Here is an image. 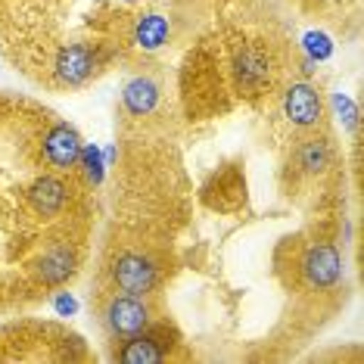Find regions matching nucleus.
<instances>
[{
    "label": "nucleus",
    "instance_id": "obj_2",
    "mask_svg": "<svg viewBox=\"0 0 364 364\" xmlns=\"http://www.w3.org/2000/svg\"><path fill=\"white\" fill-rule=\"evenodd\" d=\"M112 280H115V287L125 289L131 296H146L156 287V268L140 252H125L112 264Z\"/></svg>",
    "mask_w": 364,
    "mask_h": 364
},
{
    "label": "nucleus",
    "instance_id": "obj_3",
    "mask_svg": "<svg viewBox=\"0 0 364 364\" xmlns=\"http://www.w3.org/2000/svg\"><path fill=\"white\" fill-rule=\"evenodd\" d=\"M302 274L311 287L327 289L343 277V255L333 243H314L302 259Z\"/></svg>",
    "mask_w": 364,
    "mask_h": 364
},
{
    "label": "nucleus",
    "instance_id": "obj_8",
    "mask_svg": "<svg viewBox=\"0 0 364 364\" xmlns=\"http://www.w3.org/2000/svg\"><path fill=\"white\" fill-rule=\"evenodd\" d=\"M171 35V26H168V19L165 16H144V19L137 22V28H134V44L140 47V50H159V47L168 41Z\"/></svg>",
    "mask_w": 364,
    "mask_h": 364
},
{
    "label": "nucleus",
    "instance_id": "obj_5",
    "mask_svg": "<svg viewBox=\"0 0 364 364\" xmlns=\"http://www.w3.org/2000/svg\"><path fill=\"white\" fill-rule=\"evenodd\" d=\"M81 137H78V131L72 128V125H53L50 131L44 134V159L53 165V168H75L78 165V156H81Z\"/></svg>",
    "mask_w": 364,
    "mask_h": 364
},
{
    "label": "nucleus",
    "instance_id": "obj_4",
    "mask_svg": "<svg viewBox=\"0 0 364 364\" xmlns=\"http://www.w3.org/2000/svg\"><path fill=\"white\" fill-rule=\"evenodd\" d=\"M284 112L296 128H314L321 122L324 106H321L318 90H314L309 81H296V85L284 94Z\"/></svg>",
    "mask_w": 364,
    "mask_h": 364
},
{
    "label": "nucleus",
    "instance_id": "obj_13",
    "mask_svg": "<svg viewBox=\"0 0 364 364\" xmlns=\"http://www.w3.org/2000/svg\"><path fill=\"white\" fill-rule=\"evenodd\" d=\"M302 50L309 53L311 63H324L333 56V38L327 35V31H305L302 35Z\"/></svg>",
    "mask_w": 364,
    "mask_h": 364
},
{
    "label": "nucleus",
    "instance_id": "obj_6",
    "mask_svg": "<svg viewBox=\"0 0 364 364\" xmlns=\"http://www.w3.org/2000/svg\"><path fill=\"white\" fill-rule=\"evenodd\" d=\"M94 50L87 44H69L63 47L60 56H56V75L65 85H81L87 81V75L94 72Z\"/></svg>",
    "mask_w": 364,
    "mask_h": 364
},
{
    "label": "nucleus",
    "instance_id": "obj_15",
    "mask_svg": "<svg viewBox=\"0 0 364 364\" xmlns=\"http://www.w3.org/2000/svg\"><path fill=\"white\" fill-rule=\"evenodd\" d=\"M333 106H336V115L346 122L349 128H355V122H358V106L352 103L349 94H333Z\"/></svg>",
    "mask_w": 364,
    "mask_h": 364
},
{
    "label": "nucleus",
    "instance_id": "obj_10",
    "mask_svg": "<svg viewBox=\"0 0 364 364\" xmlns=\"http://www.w3.org/2000/svg\"><path fill=\"white\" fill-rule=\"evenodd\" d=\"M31 196H35V205L41 215H56L65 205V200H69V187L56 178H44Z\"/></svg>",
    "mask_w": 364,
    "mask_h": 364
},
{
    "label": "nucleus",
    "instance_id": "obj_9",
    "mask_svg": "<svg viewBox=\"0 0 364 364\" xmlns=\"http://www.w3.org/2000/svg\"><path fill=\"white\" fill-rule=\"evenodd\" d=\"M119 361L125 364H156V361H165V352L159 349V343L150 336H128L125 349L119 352Z\"/></svg>",
    "mask_w": 364,
    "mask_h": 364
},
{
    "label": "nucleus",
    "instance_id": "obj_11",
    "mask_svg": "<svg viewBox=\"0 0 364 364\" xmlns=\"http://www.w3.org/2000/svg\"><path fill=\"white\" fill-rule=\"evenodd\" d=\"M237 72H240V81H243V87H259L262 81H268V60H264L262 50H243L237 56Z\"/></svg>",
    "mask_w": 364,
    "mask_h": 364
},
{
    "label": "nucleus",
    "instance_id": "obj_16",
    "mask_svg": "<svg viewBox=\"0 0 364 364\" xmlns=\"http://www.w3.org/2000/svg\"><path fill=\"white\" fill-rule=\"evenodd\" d=\"M53 309L60 318H72V314L78 311V299L72 293H56V299H53Z\"/></svg>",
    "mask_w": 364,
    "mask_h": 364
},
{
    "label": "nucleus",
    "instance_id": "obj_12",
    "mask_svg": "<svg viewBox=\"0 0 364 364\" xmlns=\"http://www.w3.org/2000/svg\"><path fill=\"white\" fill-rule=\"evenodd\" d=\"M330 165V146L327 140H305L299 146V168L305 175H321Z\"/></svg>",
    "mask_w": 364,
    "mask_h": 364
},
{
    "label": "nucleus",
    "instance_id": "obj_1",
    "mask_svg": "<svg viewBox=\"0 0 364 364\" xmlns=\"http://www.w3.org/2000/svg\"><path fill=\"white\" fill-rule=\"evenodd\" d=\"M106 327L115 336H137L150 327V305L144 296H112L106 305Z\"/></svg>",
    "mask_w": 364,
    "mask_h": 364
},
{
    "label": "nucleus",
    "instance_id": "obj_7",
    "mask_svg": "<svg viewBox=\"0 0 364 364\" xmlns=\"http://www.w3.org/2000/svg\"><path fill=\"white\" fill-rule=\"evenodd\" d=\"M159 85H156V78L150 75H137L131 78L125 87H122V106L131 112V115H150L156 109V103H159Z\"/></svg>",
    "mask_w": 364,
    "mask_h": 364
},
{
    "label": "nucleus",
    "instance_id": "obj_14",
    "mask_svg": "<svg viewBox=\"0 0 364 364\" xmlns=\"http://www.w3.org/2000/svg\"><path fill=\"white\" fill-rule=\"evenodd\" d=\"M78 165L85 168V178L90 181V184H100L103 175H106V162H103V156H100V146H94V144L81 146Z\"/></svg>",
    "mask_w": 364,
    "mask_h": 364
}]
</instances>
